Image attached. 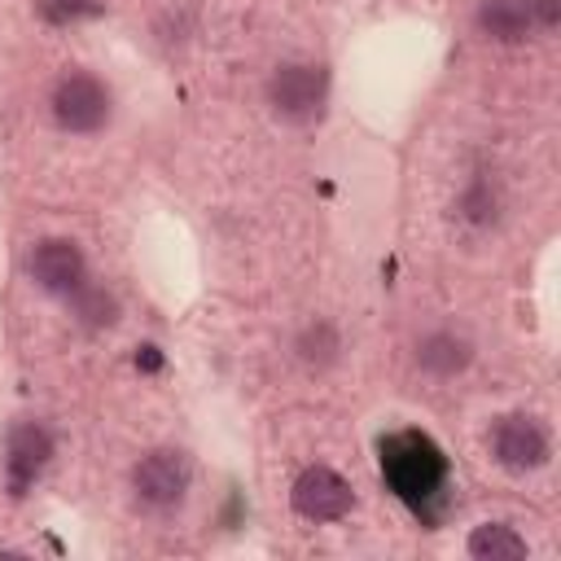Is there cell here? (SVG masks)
I'll return each instance as SVG.
<instances>
[{
    "label": "cell",
    "mask_w": 561,
    "mask_h": 561,
    "mask_svg": "<svg viewBox=\"0 0 561 561\" xmlns=\"http://www.w3.org/2000/svg\"><path fill=\"white\" fill-rule=\"evenodd\" d=\"M377 451H381V478H386V486L408 508L421 513L443 491V482H447V456H443V447L430 434L399 430V434H386L377 443Z\"/></svg>",
    "instance_id": "cell-1"
},
{
    "label": "cell",
    "mask_w": 561,
    "mask_h": 561,
    "mask_svg": "<svg viewBox=\"0 0 561 561\" xmlns=\"http://www.w3.org/2000/svg\"><path fill=\"white\" fill-rule=\"evenodd\" d=\"M329 96V75L307 61H285L267 79V105L280 123H311L320 118Z\"/></svg>",
    "instance_id": "cell-2"
},
{
    "label": "cell",
    "mask_w": 561,
    "mask_h": 561,
    "mask_svg": "<svg viewBox=\"0 0 561 561\" xmlns=\"http://www.w3.org/2000/svg\"><path fill=\"white\" fill-rule=\"evenodd\" d=\"M110 105H114L110 88L96 75H88V70H70L53 88V118H57V127L79 131V136L101 131L110 123Z\"/></svg>",
    "instance_id": "cell-3"
},
{
    "label": "cell",
    "mask_w": 561,
    "mask_h": 561,
    "mask_svg": "<svg viewBox=\"0 0 561 561\" xmlns=\"http://www.w3.org/2000/svg\"><path fill=\"white\" fill-rule=\"evenodd\" d=\"M188 478H193V465L184 451L175 447H158L149 456H140V465L131 469V486H136V500L149 504V508H171L184 500L188 491Z\"/></svg>",
    "instance_id": "cell-4"
},
{
    "label": "cell",
    "mask_w": 561,
    "mask_h": 561,
    "mask_svg": "<svg viewBox=\"0 0 561 561\" xmlns=\"http://www.w3.org/2000/svg\"><path fill=\"white\" fill-rule=\"evenodd\" d=\"M83 250L66 237H44L31 254H26V276L44 289V294H75L83 285Z\"/></svg>",
    "instance_id": "cell-5"
},
{
    "label": "cell",
    "mask_w": 561,
    "mask_h": 561,
    "mask_svg": "<svg viewBox=\"0 0 561 561\" xmlns=\"http://www.w3.org/2000/svg\"><path fill=\"white\" fill-rule=\"evenodd\" d=\"M289 495H294V508H298L307 522H337V517H346L351 504H355L346 478H337V473L324 469V465L302 469V473L294 478V491H289Z\"/></svg>",
    "instance_id": "cell-6"
},
{
    "label": "cell",
    "mask_w": 561,
    "mask_h": 561,
    "mask_svg": "<svg viewBox=\"0 0 561 561\" xmlns=\"http://www.w3.org/2000/svg\"><path fill=\"white\" fill-rule=\"evenodd\" d=\"M491 451H495V460H500L504 469L526 473V469H539V465L548 460V434H543V425H539L535 416L513 412V416H500V421H495V430H491Z\"/></svg>",
    "instance_id": "cell-7"
},
{
    "label": "cell",
    "mask_w": 561,
    "mask_h": 561,
    "mask_svg": "<svg viewBox=\"0 0 561 561\" xmlns=\"http://www.w3.org/2000/svg\"><path fill=\"white\" fill-rule=\"evenodd\" d=\"M48 456H53V434H48L44 425H35V421L13 425V430H9V447H4V465H9L13 491H22V486L48 465Z\"/></svg>",
    "instance_id": "cell-8"
},
{
    "label": "cell",
    "mask_w": 561,
    "mask_h": 561,
    "mask_svg": "<svg viewBox=\"0 0 561 561\" xmlns=\"http://www.w3.org/2000/svg\"><path fill=\"white\" fill-rule=\"evenodd\" d=\"M478 26H482L486 39L517 44L535 31V9H530V0H482L478 4Z\"/></svg>",
    "instance_id": "cell-9"
},
{
    "label": "cell",
    "mask_w": 561,
    "mask_h": 561,
    "mask_svg": "<svg viewBox=\"0 0 561 561\" xmlns=\"http://www.w3.org/2000/svg\"><path fill=\"white\" fill-rule=\"evenodd\" d=\"M469 359H473L469 342H465V337H456V333H447V329H438V333L421 337V346H416V364H421L425 373H434V377H456Z\"/></svg>",
    "instance_id": "cell-10"
},
{
    "label": "cell",
    "mask_w": 561,
    "mask_h": 561,
    "mask_svg": "<svg viewBox=\"0 0 561 561\" xmlns=\"http://www.w3.org/2000/svg\"><path fill=\"white\" fill-rule=\"evenodd\" d=\"M526 552H530L526 539L513 526H500V522L473 526V535H469V557H478V561H522Z\"/></svg>",
    "instance_id": "cell-11"
},
{
    "label": "cell",
    "mask_w": 561,
    "mask_h": 561,
    "mask_svg": "<svg viewBox=\"0 0 561 561\" xmlns=\"http://www.w3.org/2000/svg\"><path fill=\"white\" fill-rule=\"evenodd\" d=\"M70 307H75V316H79L83 324H96V329H101V324H114V320H118V302H114V298H110L105 289L88 285V280H83V285H79V289L70 294Z\"/></svg>",
    "instance_id": "cell-12"
},
{
    "label": "cell",
    "mask_w": 561,
    "mask_h": 561,
    "mask_svg": "<svg viewBox=\"0 0 561 561\" xmlns=\"http://www.w3.org/2000/svg\"><path fill=\"white\" fill-rule=\"evenodd\" d=\"M333 355H337V333H333L324 320L307 324V329H302V337H298V359H302V364L324 368Z\"/></svg>",
    "instance_id": "cell-13"
},
{
    "label": "cell",
    "mask_w": 561,
    "mask_h": 561,
    "mask_svg": "<svg viewBox=\"0 0 561 561\" xmlns=\"http://www.w3.org/2000/svg\"><path fill=\"white\" fill-rule=\"evenodd\" d=\"M101 4L96 0H39V18L48 22H79V18H96Z\"/></svg>",
    "instance_id": "cell-14"
},
{
    "label": "cell",
    "mask_w": 561,
    "mask_h": 561,
    "mask_svg": "<svg viewBox=\"0 0 561 561\" xmlns=\"http://www.w3.org/2000/svg\"><path fill=\"white\" fill-rule=\"evenodd\" d=\"M530 9H535V26H557V18H561V0H530Z\"/></svg>",
    "instance_id": "cell-15"
},
{
    "label": "cell",
    "mask_w": 561,
    "mask_h": 561,
    "mask_svg": "<svg viewBox=\"0 0 561 561\" xmlns=\"http://www.w3.org/2000/svg\"><path fill=\"white\" fill-rule=\"evenodd\" d=\"M136 368H145V373H158V368H162V355H158V346H140V351H136Z\"/></svg>",
    "instance_id": "cell-16"
}]
</instances>
